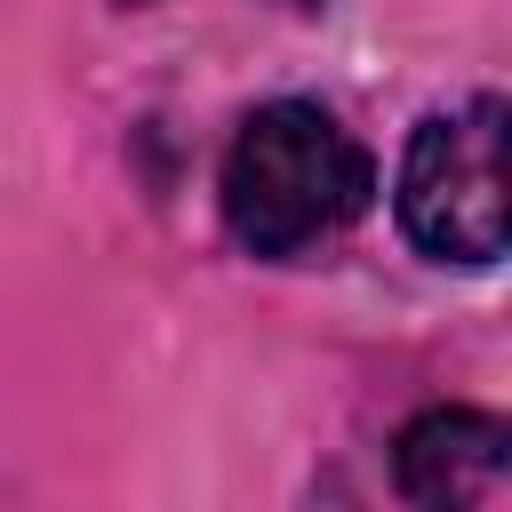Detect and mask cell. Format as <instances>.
<instances>
[{
  "instance_id": "obj_1",
  "label": "cell",
  "mask_w": 512,
  "mask_h": 512,
  "mask_svg": "<svg viewBox=\"0 0 512 512\" xmlns=\"http://www.w3.org/2000/svg\"><path fill=\"white\" fill-rule=\"evenodd\" d=\"M376 200V160L368 144L312 96H272L240 120V136L224 144L216 168V208L224 232L264 256L288 264L320 240H336L344 224H360Z\"/></svg>"
},
{
  "instance_id": "obj_2",
  "label": "cell",
  "mask_w": 512,
  "mask_h": 512,
  "mask_svg": "<svg viewBox=\"0 0 512 512\" xmlns=\"http://www.w3.org/2000/svg\"><path fill=\"white\" fill-rule=\"evenodd\" d=\"M504 96L480 88L464 104H440L408 128L400 176H392V216L424 264H464L488 272L512 240V200H504Z\"/></svg>"
},
{
  "instance_id": "obj_3",
  "label": "cell",
  "mask_w": 512,
  "mask_h": 512,
  "mask_svg": "<svg viewBox=\"0 0 512 512\" xmlns=\"http://www.w3.org/2000/svg\"><path fill=\"white\" fill-rule=\"evenodd\" d=\"M504 456H512V432L504 416L488 408H464V400H440V408H416L392 440V488L408 512H480L504 480Z\"/></svg>"
},
{
  "instance_id": "obj_4",
  "label": "cell",
  "mask_w": 512,
  "mask_h": 512,
  "mask_svg": "<svg viewBox=\"0 0 512 512\" xmlns=\"http://www.w3.org/2000/svg\"><path fill=\"white\" fill-rule=\"evenodd\" d=\"M296 512H360V496H352V480L344 472H320L312 488H304V504Z\"/></svg>"
}]
</instances>
